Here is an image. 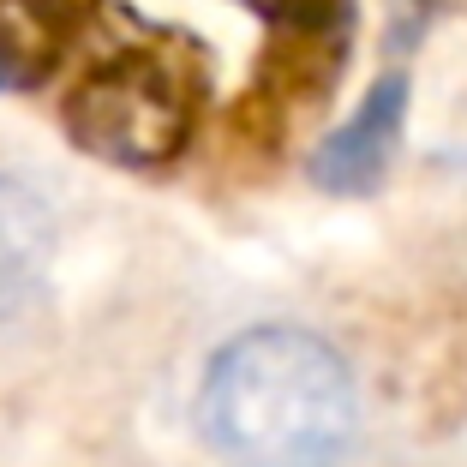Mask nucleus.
Listing matches in <instances>:
<instances>
[{"label": "nucleus", "instance_id": "nucleus-1", "mask_svg": "<svg viewBox=\"0 0 467 467\" xmlns=\"http://www.w3.org/2000/svg\"><path fill=\"white\" fill-rule=\"evenodd\" d=\"M192 420L222 467H342L359 384L324 336L258 324L210 354Z\"/></svg>", "mask_w": 467, "mask_h": 467}, {"label": "nucleus", "instance_id": "nucleus-4", "mask_svg": "<svg viewBox=\"0 0 467 467\" xmlns=\"http://www.w3.org/2000/svg\"><path fill=\"white\" fill-rule=\"evenodd\" d=\"M55 264V210L36 186L0 174V324L18 317Z\"/></svg>", "mask_w": 467, "mask_h": 467}, {"label": "nucleus", "instance_id": "nucleus-3", "mask_svg": "<svg viewBox=\"0 0 467 467\" xmlns=\"http://www.w3.org/2000/svg\"><path fill=\"white\" fill-rule=\"evenodd\" d=\"M401 120H408V78L401 72H384V78L366 90L354 114L324 138V150L312 156V174L336 192H359L384 174V162L401 144Z\"/></svg>", "mask_w": 467, "mask_h": 467}, {"label": "nucleus", "instance_id": "nucleus-2", "mask_svg": "<svg viewBox=\"0 0 467 467\" xmlns=\"http://www.w3.org/2000/svg\"><path fill=\"white\" fill-rule=\"evenodd\" d=\"M72 126L97 150L126 156V162H150V156L174 150L180 126H186V109H180V90L168 84L162 67H150V60H114L109 72H97L78 90Z\"/></svg>", "mask_w": 467, "mask_h": 467}]
</instances>
